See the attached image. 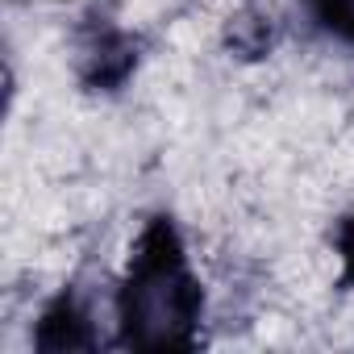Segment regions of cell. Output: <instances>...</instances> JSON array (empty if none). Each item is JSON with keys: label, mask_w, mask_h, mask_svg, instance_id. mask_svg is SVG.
<instances>
[{"label": "cell", "mask_w": 354, "mask_h": 354, "mask_svg": "<svg viewBox=\"0 0 354 354\" xmlns=\"http://www.w3.org/2000/svg\"><path fill=\"white\" fill-rule=\"evenodd\" d=\"M201 308V292L192 275L184 271L175 250H154L138 263L125 300H121V321L133 346L142 350H171L184 346L192 333Z\"/></svg>", "instance_id": "6da1fadb"}, {"label": "cell", "mask_w": 354, "mask_h": 354, "mask_svg": "<svg viewBox=\"0 0 354 354\" xmlns=\"http://www.w3.org/2000/svg\"><path fill=\"white\" fill-rule=\"evenodd\" d=\"M329 17H333V26L342 34L354 38V0H329Z\"/></svg>", "instance_id": "7a4b0ae2"}, {"label": "cell", "mask_w": 354, "mask_h": 354, "mask_svg": "<svg viewBox=\"0 0 354 354\" xmlns=\"http://www.w3.org/2000/svg\"><path fill=\"white\" fill-rule=\"evenodd\" d=\"M342 250H346V259H350V267H354V221H350L346 234H342Z\"/></svg>", "instance_id": "3957f363"}]
</instances>
